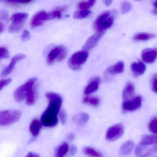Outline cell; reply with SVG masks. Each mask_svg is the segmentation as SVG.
<instances>
[{
  "mask_svg": "<svg viewBox=\"0 0 157 157\" xmlns=\"http://www.w3.org/2000/svg\"><path fill=\"white\" fill-rule=\"evenodd\" d=\"M45 96L49 104L41 116L40 122L46 127H53L58 124V115L62 105V99L60 95L54 92H47Z\"/></svg>",
  "mask_w": 157,
  "mask_h": 157,
  "instance_id": "1",
  "label": "cell"
},
{
  "mask_svg": "<svg viewBox=\"0 0 157 157\" xmlns=\"http://www.w3.org/2000/svg\"><path fill=\"white\" fill-rule=\"evenodd\" d=\"M114 18L109 11H105L98 16L93 23L94 29L97 33H105L113 23Z\"/></svg>",
  "mask_w": 157,
  "mask_h": 157,
  "instance_id": "2",
  "label": "cell"
},
{
  "mask_svg": "<svg viewBox=\"0 0 157 157\" xmlns=\"http://www.w3.org/2000/svg\"><path fill=\"white\" fill-rule=\"evenodd\" d=\"M22 116L20 110L8 109L0 111V126H7L16 123Z\"/></svg>",
  "mask_w": 157,
  "mask_h": 157,
  "instance_id": "3",
  "label": "cell"
},
{
  "mask_svg": "<svg viewBox=\"0 0 157 157\" xmlns=\"http://www.w3.org/2000/svg\"><path fill=\"white\" fill-rule=\"evenodd\" d=\"M88 56V52L85 50L76 52L69 59L68 67L73 70L80 69L87 60Z\"/></svg>",
  "mask_w": 157,
  "mask_h": 157,
  "instance_id": "4",
  "label": "cell"
},
{
  "mask_svg": "<svg viewBox=\"0 0 157 157\" xmlns=\"http://www.w3.org/2000/svg\"><path fill=\"white\" fill-rule=\"evenodd\" d=\"M36 78H33L18 88L14 93V98L16 101L21 102L26 99L30 90L36 83Z\"/></svg>",
  "mask_w": 157,
  "mask_h": 157,
  "instance_id": "5",
  "label": "cell"
},
{
  "mask_svg": "<svg viewBox=\"0 0 157 157\" xmlns=\"http://www.w3.org/2000/svg\"><path fill=\"white\" fill-rule=\"evenodd\" d=\"M28 14L26 13H14L12 16L11 20L12 23L9 28V32L10 33H17L22 29L25 23Z\"/></svg>",
  "mask_w": 157,
  "mask_h": 157,
  "instance_id": "6",
  "label": "cell"
},
{
  "mask_svg": "<svg viewBox=\"0 0 157 157\" xmlns=\"http://www.w3.org/2000/svg\"><path fill=\"white\" fill-rule=\"evenodd\" d=\"M67 50L64 46H59L53 48L48 54L47 58V62L49 65H52L55 60L61 61L66 57Z\"/></svg>",
  "mask_w": 157,
  "mask_h": 157,
  "instance_id": "7",
  "label": "cell"
},
{
  "mask_svg": "<svg viewBox=\"0 0 157 157\" xmlns=\"http://www.w3.org/2000/svg\"><path fill=\"white\" fill-rule=\"evenodd\" d=\"M124 129L122 124L114 125L108 128L106 134V138L110 141H114L121 137L124 133Z\"/></svg>",
  "mask_w": 157,
  "mask_h": 157,
  "instance_id": "8",
  "label": "cell"
},
{
  "mask_svg": "<svg viewBox=\"0 0 157 157\" xmlns=\"http://www.w3.org/2000/svg\"><path fill=\"white\" fill-rule=\"evenodd\" d=\"M52 19L50 13L44 11L38 12L35 14L31 21V25L32 28H35L37 26H41L44 24L45 21Z\"/></svg>",
  "mask_w": 157,
  "mask_h": 157,
  "instance_id": "9",
  "label": "cell"
},
{
  "mask_svg": "<svg viewBox=\"0 0 157 157\" xmlns=\"http://www.w3.org/2000/svg\"><path fill=\"white\" fill-rule=\"evenodd\" d=\"M141 105V98L140 96H137L129 101L124 102L122 108L124 111L133 112L140 108Z\"/></svg>",
  "mask_w": 157,
  "mask_h": 157,
  "instance_id": "10",
  "label": "cell"
},
{
  "mask_svg": "<svg viewBox=\"0 0 157 157\" xmlns=\"http://www.w3.org/2000/svg\"><path fill=\"white\" fill-rule=\"evenodd\" d=\"M25 58V56L24 54H20L16 55L14 56L13 58L12 59L10 63L9 64V66L5 68L2 72L1 73V77H5L9 75V74L11 73L12 71L13 70L15 67V65H16L17 63L21 60L24 59Z\"/></svg>",
  "mask_w": 157,
  "mask_h": 157,
  "instance_id": "11",
  "label": "cell"
},
{
  "mask_svg": "<svg viewBox=\"0 0 157 157\" xmlns=\"http://www.w3.org/2000/svg\"><path fill=\"white\" fill-rule=\"evenodd\" d=\"M105 33H96L92 36L85 43L83 48L85 51H89L97 45L99 40L104 34Z\"/></svg>",
  "mask_w": 157,
  "mask_h": 157,
  "instance_id": "12",
  "label": "cell"
},
{
  "mask_svg": "<svg viewBox=\"0 0 157 157\" xmlns=\"http://www.w3.org/2000/svg\"><path fill=\"white\" fill-rule=\"evenodd\" d=\"M141 58L146 63H154L157 58V50L156 49L146 48L142 51Z\"/></svg>",
  "mask_w": 157,
  "mask_h": 157,
  "instance_id": "13",
  "label": "cell"
},
{
  "mask_svg": "<svg viewBox=\"0 0 157 157\" xmlns=\"http://www.w3.org/2000/svg\"><path fill=\"white\" fill-rule=\"evenodd\" d=\"M131 70L135 77H138L144 74L146 71V67L145 64L140 60H137L132 63Z\"/></svg>",
  "mask_w": 157,
  "mask_h": 157,
  "instance_id": "14",
  "label": "cell"
},
{
  "mask_svg": "<svg viewBox=\"0 0 157 157\" xmlns=\"http://www.w3.org/2000/svg\"><path fill=\"white\" fill-rule=\"evenodd\" d=\"M124 69V64L122 61L117 62L113 66L109 67L105 71L107 75H113L123 73Z\"/></svg>",
  "mask_w": 157,
  "mask_h": 157,
  "instance_id": "15",
  "label": "cell"
},
{
  "mask_svg": "<svg viewBox=\"0 0 157 157\" xmlns=\"http://www.w3.org/2000/svg\"><path fill=\"white\" fill-rule=\"evenodd\" d=\"M135 87L131 82H128L126 85L123 92L124 102L129 101L134 98L135 96Z\"/></svg>",
  "mask_w": 157,
  "mask_h": 157,
  "instance_id": "16",
  "label": "cell"
},
{
  "mask_svg": "<svg viewBox=\"0 0 157 157\" xmlns=\"http://www.w3.org/2000/svg\"><path fill=\"white\" fill-rule=\"evenodd\" d=\"M101 82V79L99 77H96L93 79L84 90V94H89L95 92L98 90Z\"/></svg>",
  "mask_w": 157,
  "mask_h": 157,
  "instance_id": "17",
  "label": "cell"
},
{
  "mask_svg": "<svg viewBox=\"0 0 157 157\" xmlns=\"http://www.w3.org/2000/svg\"><path fill=\"white\" fill-rule=\"evenodd\" d=\"M38 97V91L36 83L31 89L26 99V104L27 105H32L34 104Z\"/></svg>",
  "mask_w": 157,
  "mask_h": 157,
  "instance_id": "18",
  "label": "cell"
},
{
  "mask_svg": "<svg viewBox=\"0 0 157 157\" xmlns=\"http://www.w3.org/2000/svg\"><path fill=\"white\" fill-rule=\"evenodd\" d=\"M41 128L42 124L38 119H34L30 124V131L34 136H36L39 135Z\"/></svg>",
  "mask_w": 157,
  "mask_h": 157,
  "instance_id": "19",
  "label": "cell"
},
{
  "mask_svg": "<svg viewBox=\"0 0 157 157\" xmlns=\"http://www.w3.org/2000/svg\"><path fill=\"white\" fill-rule=\"evenodd\" d=\"M134 147V142L132 140L125 142L120 149V153L123 156H126L130 154Z\"/></svg>",
  "mask_w": 157,
  "mask_h": 157,
  "instance_id": "20",
  "label": "cell"
},
{
  "mask_svg": "<svg viewBox=\"0 0 157 157\" xmlns=\"http://www.w3.org/2000/svg\"><path fill=\"white\" fill-rule=\"evenodd\" d=\"M156 142H157V136L156 135H146L142 137L140 145L144 147V146L154 144Z\"/></svg>",
  "mask_w": 157,
  "mask_h": 157,
  "instance_id": "21",
  "label": "cell"
},
{
  "mask_svg": "<svg viewBox=\"0 0 157 157\" xmlns=\"http://www.w3.org/2000/svg\"><path fill=\"white\" fill-rule=\"evenodd\" d=\"M90 117L88 114L81 113L74 117L73 120L77 124L81 126L84 125L89 120Z\"/></svg>",
  "mask_w": 157,
  "mask_h": 157,
  "instance_id": "22",
  "label": "cell"
},
{
  "mask_svg": "<svg viewBox=\"0 0 157 157\" xmlns=\"http://www.w3.org/2000/svg\"><path fill=\"white\" fill-rule=\"evenodd\" d=\"M155 37L154 34L147 33H139L134 36L133 39L136 41H146Z\"/></svg>",
  "mask_w": 157,
  "mask_h": 157,
  "instance_id": "23",
  "label": "cell"
},
{
  "mask_svg": "<svg viewBox=\"0 0 157 157\" xmlns=\"http://www.w3.org/2000/svg\"><path fill=\"white\" fill-rule=\"evenodd\" d=\"M69 150V146L67 143L63 142L58 148L56 157H64Z\"/></svg>",
  "mask_w": 157,
  "mask_h": 157,
  "instance_id": "24",
  "label": "cell"
},
{
  "mask_svg": "<svg viewBox=\"0 0 157 157\" xmlns=\"http://www.w3.org/2000/svg\"><path fill=\"white\" fill-rule=\"evenodd\" d=\"M95 3V1H83L79 2L77 7L80 10H90L89 9L92 7Z\"/></svg>",
  "mask_w": 157,
  "mask_h": 157,
  "instance_id": "25",
  "label": "cell"
},
{
  "mask_svg": "<svg viewBox=\"0 0 157 157\" xmlns=\"http://www.w3.org/2000/svg\"><path fill=\"white\" fill-rule=\"evenodd\" d=\"M83 152L85 155L90 157H101V156L100 152L91 147H85L83 149Z\"/></svg>",
  "mask_w": 157,
  "mask_h": 157,
  "instance_id": "26",
  "label": "cell"
},
{
  "mask_svg": "<svg viewBox=\"0 0 157 157\" xmlns=\"http://www.w3.org/2000/svg\"><path fill=\"white\" fill-rule=\"evenodd\" d=\"M83 103L93 106H97L100 103V99L97 97H86L83 99Z\"/></svg>",
  "mask_w": 157,
  "mask_h": 157,
  "instance_id": "27",
  "label": "cell"
},
{
  "mask_svg": "<svg viewBox=\"0 0 157 157\" xmlns=\"http://www.w3.org/2000/svg\"><path fill=\"white\" fill-rule=\"evenodd\" d=\"M90 13V10H79L74 13L73 17L75 19H82L88 17Z\"/></svg>",
  "mask_w": 157,
  "mask_h": 157,
  "instance_id": "28",
  "label": "cell"
},
{
  "mask_svg": "<svg viewBox=\"0 0 157 157\" xmlns=\"http://www.w3.org/2000/svg\"><path fill=\"white\" fill-rule=\"evenodd\" d=\"M132 6L131 3L128 2H124L121 4V11L123 14H125L129 12L132 10Z\"/></svg>",
  "mask_w": 157,
  "mask_h": 157,
  "instance_id": "29",
  "label": "cell"
},
{
  "mask_svg": "<svg viewBox=\"0 0 157 157\" xmlns=\"http://www.w3.org/2000/svg\"><path fill=\"white\" fill-rule=\"evenodd\" d=\"M149 130L154 133L157 134V118L156 117L152 118L148 124Z\"/></svg>",
  "mask_w": 157,
  "mask_h": 157,
  "instance_id": "30",
  "label": "cell"
},
{
  "mask_svg": "<svg viewBox=\"0 0 157 157\" xmlns=\"http://www.w3.org/2000/svg\"><path fill=\"white\" fill-rule=\"evenodd\" d=\"M9 51L4 47H0V60L9 57Z\"/></svg>",
  "mask_w": 157,
  "mask_h": 157,
  "instance_id": "31",
  "label": "cell"
},
{
  "mask_svg": "<svg viewBox=\"0 0 157 157\" xmlns=\"http://www.w3.org/2000/svg\"><path fill=\"white\" fill-rule=\"evenodd\" d=\"M6 2H8L10 5H22V4H28L29 3H31L32 1H7Z\"/></svg>",
  "mask_w": 157,
  "mask_h": 157,
  "instance_id": "32",
  "label": "cell"
},
{
  "mask_svg": "<svg viewBox=\"0 0 157 157\" xmlns=\"http://www.w3.org/2000/svg\"><path fill=\"white\" fill-rule=\"evenodd\" d=\"M59 115L61 123L63 124H66L67 120V114L66 112L64 110H61L59 111Z\"/></svg>",
  "mask_w": 157,
  "mask_h": 157,
  "instance_id": "33",
  "label": "cell"
},
{
  "mask_svg": "<svg viewBox=\"0 0 157 157\" xmlns=\"http://www.w3.org/2000/svg\"><path fill=\"white\" fill-rule=\"evenodd\" d=\"M157 83V76L155 74L152 76L151 80V89L155 93L157 92V87H156L157 83Z\"/></svg>",
  "mask_w": 157,
  "mask_h": 157,
  "instance_id": "34",
  "label": "cell"
},
{
  "mask_svg": "<svg viewBox=\"0 0 157 157\" xmlns=\"http://www.w3.org/2000/svg\"><path fill=\"white\" fill-rule=\"evenodd\" d=\"M12 82L11 78L3 79L0 80V91L3 88L9 85Z\"/></svg>",
  "mask_w": 157,
  "mask_h": 157,
  "instance_id": "35",
  "label": "cell"
},
{
  "mask_svg": "<svg viewBox=\"0 0 157 157\" xmlns=\"http://www.w3.org/2000/svg\"><path fill=\"white\" fill-rule=\"evenodd\" d=\"M9 18V13L5 10H0V21H7Z\"/></svg>",
  "mask_w": 157,
  "mask_h": 157,
  "instance_id": "36",
  "label": "cell"
},
{
  "mask_svg": "<svg viewBox=\"0 0 157 157\" xmlns=\"http://www.w3.org/2000/svg\"><path fill=\"white\" fill-rule=\"evenodd\" d=\"M30 33L27 30H24L21 36V39L23 41H27L30 38Z\"/></svg>",
  "mask_w": 157,
  "mask_h": 157,
  "instance_id": "37",
  "label": "cell"
},
{
  "mask_svg": "<svg viewBox=\"0 0 157 157\" xmlns=\"http://www.w3.org/2000/svg\"><path fill=\"white\" fill-rule=\"evenodd\" d=\"M143 146H141L139 144L138 147H136V155L137 156H139L141 153V152L142 151V149H143Z\"/></svg>",
  "mask_w": 157,
  "mask_h": 157,
  "instance_id": "38",
  "label": "cell"
},
{
  "mask_svg": "<svg viewBox=\"0 0 157 157\" xmlns=\"http://www.w3.org/2000/svg\"><path fill=\"white\" fill-rule=\"evenodd\" d=\"M25 157H40L37 153H34L33 152H29L27 153Z\"/></svg>",
  "mask_w": 157,
  "mask_h": 157,
  "instance_id": "39",
  "label": "cell"
},
{
  "mask_svg": "<svg viewBox=\"0 0 157 157\" xmlns=\"http://www.w3.org/2000/svg\"><path fill=\"white\" fill-rule=\"evenodd\" d=\"M76 151H77V148H76V147H74V146H73V147H71V155H73V154L76 153Z\"/></svg>",
  "mask_w": 157,
  "mask_h": 157,
  "instance_id": "40",
  "label": "cell"
},
{
  "mask_svg": "<svg viewBox=\"0 0 157 157\" xmlns=\"http://www.w3.org/2000/svg\"><path fill=\"white\" fill-rule=\"evenodd\" d=\"M74 134H70L68 136V139L70 140H72L74 139Z\"/></svg>",
  "mask_w": 157,
  "mask_h": 157,
  "instance_id": "41",
  "label": "cell"
},
{
  "mask_svg": "<svg viewBox=\"0 0 157 157\" xmlns=\"http://www.w3.org/2000/svg\"><path fill=\"white\" fill-rule=\"evenodd\" d=\"M112 2V1H104V3L106 6H109Z\"/></svg>",
  "mask_w": 157,
  "mask_h": 157,
  "instance_id": "42",
  "label": "cell"
},
{
  "mask_svg": "<svg viewBox=\"0 0 157 157\" xmlns=\"http://www.w3.org/2000/svg\"><path fill=\"white\" fill-rule=\"evenodd\" d=\"M3 30H4V27H3V25L2 24L0 23V33H2Z\"/></svg>",
  "mask_w": 157,
  "mask_h": 157,
  "instance_id": "43",
  "label": "cell"
}]
</instances>
